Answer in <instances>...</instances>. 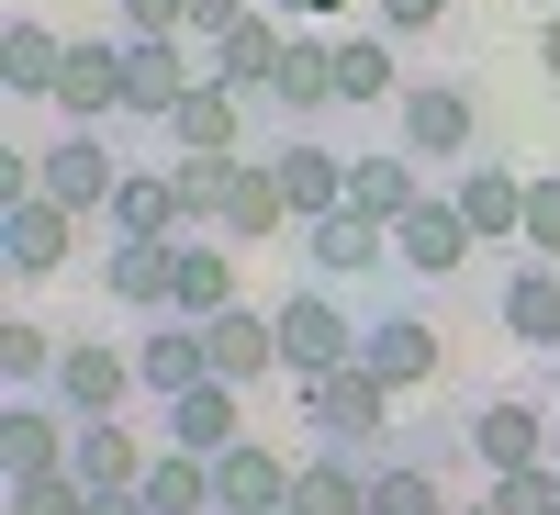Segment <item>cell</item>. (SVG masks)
<instances>
[{
	"label": "cell",
	"mask_w": 560,
	"mask_h": 515,
	"mask_svg": "<svg viewBox=\"0 0 560 515\" xmlns=\"http://www.w3.org/2000/svg\"><path fill=\"white\" fill-rule=\"evenodd\" d=\"M382 102H404V68H393V34L359 23L337 34V113H382Z\"/></svg>",
	"instance_id": "603a6c76"
},
{
	"label": "cell",
	"mask_w": 560,
	"mask_h": 515,
	"mask_svg": "<svg viewBox=\"0 0 560 515\" xmlns=\"http://www.w3.org/2000/svg\"><path fill=\"white\" fill-rule=\"evenodd\" d=\"M280 515H303V504H280Z\"/></svg>",
	"instance_id": "f6af8a7d"
},
{
	"label": "cell",
	"mask_w": 560,
	"mask_h": 515,
	"mask_svg": "<svg viewBox=\"0 0 560 515\" xmlns=\"http://www.w3.org/2000/svg\"><path fill=\"white\" fill-rule=\"evenodd\" d=\"M280 382H314V370H348L359 337H370V314L337 303V280H303V292H280Z\"/></svg>",
	"instance_id": "7a4b0ae2"
},
{
	"label": "cell",
	"mask_w": 560,
	"mask_h": 515,
	"mask_svg": "<svg viewBox=\"0 0 560 515\" xmlns=\"http://www.w3.org/2000/svg\"><path fill=\"white\" fill-rule=\"evenodd\" d=\"M292 504L303 515H370V459L359 448H314L292 471Z\"/></svg>",
	"instance_id": "83f0119b"
},
{
	"label": "cell",
	"mask_w": 560,
	"mask_h": 515,
	"mask_svg": "<svg viewBox=\"0 0 560 515\" xmlns=\"http://www.w3.org/2000/svg\"><path fill=\"white\" fill-rule=\"evenodd\" d=\"M292 34H303V23L258 0L247 23H224V34L202 45V79H224V90H247V102H269V90H280V57H292Z\"/></svg>",
	"instance_id": "277c9868"
},
{
	"label": "cell",
	"mask_w": 560,
	"mask_h": 515,
	"mask_svg": "<svg viewBox=\"0 0 560 515\" xmlns=\"http://www.w3.org/2000/svg\"><path fill=\"white\" fill-rule=\"evenodd\" d=\"M348 202H359L370 224H404L415 202H427V179H415L404 147H382V157H348Z\"/></svg>",
	"instance_id": "f546056e"
},
{
	"label": "cell",
	"mask_w": 560,
	"mask_h": 515,
	"mask_svg": "<svg viewBox=\"0 0 560 515\" xmlns=\"http://www.w3.org/2000/svg\"><path fill=\"white\" fill-rule=\"evenodd\" d=\"M57 113H68V124H102V113H124V34H90V45H68V68H57Z\"/></svg>",
	"instance_id": "ffe728a7"
},
{
	"label": "cell",
	"mask_w": 560,
	"mask_h": 515,
	"mask_svg": "<svg viewBox=\"0 0 560 515\" xmlns=\"http://www.w3.org/2000/svg\"><path fill=\"white\" fill-rule=\"evenodd\" d=\"M269 157H280V202H292V224H314V213L348 202V157H337V147L292 134V147H269Z\"/></svg>",
	"instance_id": "d4e9b609"
},
{
	"label": "cell",
	"mask_w": 560,
	"mask_h": 515,
	"mask_svg": "<svg viewBox=\"0 0 560 515\" xmlns=\"http://www.w3.org/2000/svg\"><path fill=\"white\" fill-rule=\"evenodd\" d=\"M370 515H448L427 459H370Z\"/></svg>",
	"instance_id": "d6a6232c"
},
{
	"label": "cell",
	"mask_w": 560,
	"mask_h": 515,
	"mask_svg": "<svg viewBox=\"0 0 560 515\" xmlns=\"http://www.w3.org/2000/svg\"><path fill=\"white\" fill-rule=\"evenodd\" d=\"M236 134H247V90H224V79H191V102L168 113V147H179V157H247Z\"/></svg>",
	"instance_id": "d6986e66"
},
{
	"label": "cell",
	"mask_w": 560,
	"mask_h": 515,
	"mask_svg": "<svg viewBox=\"0 0 560 515\" xmlns=\"http://www.w3.org/2000/svg\"><path fill=\"white\" fill-rule=\"evenodd\" d=\"M269 12H292V23H348V12H370V0H269Z\"/></svg>",
	"instance_id": "60d3db41"
},
{
	"label": "cell",
	"mask_w": 560,
	"mask_h": 515,
	"mask_svg": "<svg viewBox=\"0 0 560 515\" xmlns=\"http://www.w3.org/2000/svg\"><path fill=\"white\" fill-rule=\"evenodd\" d=\"M34 168H45V202H68V213H113V191H124V168H113V147L90 124H68Z\"/></svg>",
	"instance_id": "7c38bea8"
},
{
	"label": "cell",
	"mask_w": 560,
	"mask_h": 515,
	"mask_svg": "<svg viewBox=\"0 0 560 515\" xmlns=\"http://www.w3.org/2000/svg\"><path fill=\"white\" fill-rule=\"evenodd\" d=\"M560 414L538 403V393H482L471 414H459V437H471V459H482V471H516V459H549L560 437Z\"/></svg>",
	"instance_id": "8992f818"
},
{
	"label": "cell",
	"mask_w": 560,
	"mask_h": 515,
	"mask_svg": "<svg viewBox=\"0 0 560 515\" xmlns=\"http://www.w3.org/2000/svg\"><path fill=\"white\" fill-rule=\"evenodd\" d=\"M292 224V202H280V157H224V202H213V236L224 247H258Z\"/></svg>",
	"instance_id": "5bb4252c"
},
{
	"label": "cell",
	"mask_w": 560,
	"mask_h": 515,
	"mask_svg": "<svg viewBox=\"0 0 560 515\" xmlns=\"http://www.w3.org/2000/svg\"><path fill=\"white\" fill-rule=\"evenodd\" d=\"M224 303H247V292H236V247H224V236H179V280H168V314H179V325H213Z\"/></svg>",
	"instance_id": "44dd1931"
},
{
	"label": "cell",
	"mask_w": 560,
	"mask_h": 515,
	"mask_svg": "<svg viewBox=\"0 0 560 515\" xmlns=\"http://www.w3.org/2000/svg\"><path fill=\"white\" fill-rule=\"evenodd\" d=\"M135 493H147V515H213V459L202 448H158Z\"/></svg>",
	"instance_id": "4dcf8cb0"
},
{
	"label": "cell",
	"mask_w": 560,
	"mask_h": 515,
	"mask_svg": "<svg viewBox=\"0 0 560 515\" xmlns=\"http://www.w3.org/2000/svg\"><path fill=\"white\" fill-rule=\"evenodd\" d=\"M448 202L471 213V236L482 247H527V168H504V157H471L448 179Z\"/></svg>",
	"instance_id": "4fadbf2b"
},
{
	"label": "cell",
	"mask_w": 560,
	"mask_h": 515,
	"mask_svg": "<svg viewBox=\"0 0 560 515\" xmlns=\"http://www.w3.org/2000/svg\"><path fill=\"white\" fill-rule=\"evenodd\" d=\"M292 471H303L292 448H269V437H236V448L213 459V515H280V504H292Z\"/></svg>",
	"instance_id": "30bf717a"
},
{
	"label": "cell",
	"mask_w": 560,
	"mask_h": 515,
	"mask_svg": "<svg viewBox=\"0 0 560 515\" xmlns=\"http://www.w3.org/2000/svg\"><path fill=\"white\" fill-rule=\"evenodd\" d=\"M68 247H79V213L68 202H45V191L0 202V269H12V280H57Z\"/></svg>",
	"instance_id": "9c48e42d"
},
{
	"label": "cell",
	"mask_w": 560,
	"mask_h": 515,
	"mask_svg": "<svg viewBox=\"0 0 560 515\" xmlns=\"http://www.w3.org/2000/svg\"><path fill=\"white\" fill-rule=\"evenodd\" d=\"M45 393H57L68 414H124V393H147V382H135V359H113V348H68Z\"/></svg>",
	"instance_id": "484cf974"
},
{
	"label": "cell",
	"mask_w": 560,
	"mask_h": 515,
	"mask_svg": "<svg viewBox=\"0 0 560 515\" xmlns=\"http://www.w3.org/2000/svg\"><path fill=\"white\" fill-rule=\"evenodd\" d=\"M471 258H482V236H471V213H459L448 191H427V202L393 224V269L404 280H459Z\"/></svg>",
	"instance_id": "52a82bcc"
},
{
	"label": "cell",
	"mask_w": 560,
	"mask_h": 515,
	"mask_svg": "<svg viewBox=\"0 0 560 515\" xmlns=\"http://www.w3.org/2000/svg\"><path fill=\"white\" fill-rule=\"evenodd\" d=\"M90 482H79V459H45V471H12V515H79Z\"/></svg>",
	"instance_id": "e575fe53"
},
{
	"label": "cell",
	"mask_w": 560,
	"mask_h": 515,
	"mask_svg": "<svg viewBox=\"0 0 560 515\" xmlns=\"http://www.w3.org/2000/svg\"><path fill=\"white\" fill-rule=\"evenodd\" d=\"M448 515H493V504H448Z\"/></svg>",
	"instance_id": "ee69618b"
},
{
	"label": "cell",
	"mask_w": 560,
	"mask_h": 515,
	"mask_svg": "<svg viewBox=\"0 0 560 515\" xmlns=\"http://www.w3.org/2000/svg\"><path fill=\"white\" fill-rule=\"evenodd\" d=\"M549 459H560V448H549Z\"/></svg>",
	"instance_id": "bcb514c9"
},
{
	"label": "cell",
	"mask_w": 560,
	"mask_h": 515,
	"mask_svg": "<svg viewBox=\"0 0 560 515\" xmlns=\"http://www.w3.org/2000/svg\"><path fill=\"white\" fill-rule=\"evenodd\" d=\"M448 12H459V0H370V12H359V23H382L393 45H415V34H438Z\"/></svg>",
	"instance_id": "8d00e7d4"
},
{
	"label": "cell",
	"mask_w": 560,
	"mask_h": 515,
	"mask_svg": "<svg viewBox=\"0 0 560 515\" xmlns=\"http://www.w3.org/2000/svg\"><path fill=\"white\" fill-rule=\"evenodd\" d=\"M79 515H147V493H135V482H124V493H90Z\"/></svg>",
	"instance_id": "b9f144b4"
},
{
	"label": "cell",
	"mask_w": 560,
	"mask_h": 515,
	"mask_svg": "<svg viewBox=\"0 0 560 515\" xmlns=\"http://www.w3.org/2000/svg\"><path fill=\"white\" fill-rule=\"evenodd\" d=\"M538 68L560 79V0H549V23H538Z\"/></svg>",
	"instance_id": "7bdbcfd3"
},
{
	"label": "cell",
	"mask_w": 560,
	"mask_h": 515,
	"mask_svg": "<svg viewBox=\"0 0 560 515\" xmlns=\"http://www.w3.org/2000/svg\"><path fill=\"white\" fill-rule=\"evenodd\" d=\"M135 382H147L158 403H168V393H191V382H213V348H202V325L158 314V325H147V348H135Z\"/></svg>",
	"instance_id": "cb8c5ba5"
},
{
	"label": "cell",
	"mask_w": 560,
	"mask_h": 515,
	"mask_svg": "<svg viewBox=\"0 0 560 515\" xmlns=\"http://www.w3.org/2000/svg\"><path fill=\"white\" fill-rule=\"evenodd\" d=\"M57 68H68V45L34 12H12V34H0V90H12V102H57Z\"/></svg>",
	"instance_id": "f1b7e54d"
},
{
	"label": "cell",
	"mask_w": 560,
	"mask_h": 515,
	"mask_svg": "<svg viewBox=\"0 0 560 515\" xmlns=\"http://www.w3.org/2000/svg\"><path fill=\"white\" fill-rule=\"evenodd\" d=\"M113 34H191V0H113Z\"/></svg>",
	"instance_id": "74e56055"
},
{
	"label": "cell",
	"mask_w": 560,
	"mask_h": 515,
	"mask_svg": "<svg viewBox=\"0 0 560 515\" xmlns=\"http://www.w3.org/2000/svg\"><path fill=\"white\" fill-rule=\"evenodd\" d=\"M158 414H168V448H202V459H224L247 437V393L236 382H191V393H168Z\"/></svg>",
	"instance_id": "ac0fdd59"
},
{
	"label": "cell",
	"mask_w": 560,
	"mask_h": 515,
	"mask_svg": "<svg viewBox=\"0 0 560 515\" xmlns=\"http://www.w3.org/2000/svg\"><path fill=\"white\" fill-rule=\"evenodd\" d=\"M247 12H258V0H191V34H202V45H213V34H224V23H247Z\"/></svg>",
	"instance_id": "ab89813d"
},
{
	"label": "cell",
	"mask_w": 560,
	"mask_h": 515,
	"mask_svg": "<svg viewBox=\"0 0 560 515\" xmlns=\"http://www.w3.org/2000/svg\"><path fill=\"white\" fill-rule=\"evenodd\" d=\"M527 258H560V179H527Z\"/></svg>",
	"instance_id": "f35d334b"
},
{
	"label": "cell",
	"mask_w": 560,
	"mask_h": 515,
	"mask_svg": "<svg viewBox=\"0 0 560 515\" xmlns=\"http://www.w3.org/2000/svg\"><path fill=\"white\" fill-rule=\"evenodd\" d=\"M382 258H393V224H370L359 202H337V213L303 224V269H314V280H370Z\"/></svg>",
	"instance_id": "9a60e30c"
},
{
	"label": "cell",
	"mask_w": 560,
	"mask_h": 515,
	"mask_svg": "<svg viewBox=\"0 0 560 515\" xmlns=\"http://www.w3.org/2000/svg\"><path fill=\"white\" fill-rule=\"evenodd\" d=\"M68 459H79V482H90V493H124V482H147V448H135V426H124V414H79Z\"/></svg>",
	"instance_id": "4316f807"
},
{
	"label": "cell",
	"mask_w": 560,
	"mask_h": 515,
	"mask_svg": "<svg viewBox=\"0 0 560 515\" xmlns=\"http://www.w3.org/2000/svg\"><path fill=\"white\" fill-rule=\"evenodd\" d=\"M57 337H45V325L34 314H12V325H0V382H12V393H45V382H57Z\"/></svg>",
	"instance_id": "836d02e7"
},
{
	"label": "cell",
	"mask_w": 560,
	"mask_h": 515,
	"mask_svg": "<svg viewBox=\"0 0 560 515\" xmlns=\"http://www.w3.org/2000/svg\"><path fill=\"white\" fill-rule=\"evenodd\" d=\"M493 325L516 348H538V359H560V258H516L493 280Z\"/></svg>",
	"instance_id": "8fae6325"
},
{
	"label": "cell",
	"mask_w": 560,
	"mask_h": 515,
	"mask_svg": "<svg viewBox=\"0 0 560 515\" xmlns=\"http://www.w3.org/2000/svg\"><path fill=\"white\" fill-rule=\"evenodd\" d=\"M168 280H179V236H113L90 292H113V303H135V314H168Z\"/></svg>",
	"instance_id": "e0dca14e"
},
{
	"label": "cell",
	"mask_w": 560,
	"mask_h": 515,
	"mask_svg": "<svg viewBox=\"0 0 560 515\" xmlns=\"http://www.w3.org/2000/svg\"><path fill=\"white\" fill-rule=\"evenodd\" d=\"M191 34H124V113L135 124H168L179 102H191Z\"/></svg>",
	"instance_id": "ba28073f"
},
{
	"label": "cell",
	"mask_w": 560,
	"mask_h": 515,
	"mask_svg": "<svg viewBox=\"0 0 560 515\" xmlns=\"http://www.w3.org/2000/svg\"><path fill=\"white\" fill-rule=\"evenodd\" d=\"M359 370H370L382 393H427L438 370H448V348H438V325L415 314V303H382V314H370V337H359Z\"/></svg>",
	"instance_id": "5b68a950"
},
{
	"label": "cell",
	"mask_w": 560,
	"mask_h": 515,
	"mask_svg": "<svg viewBox=\"0 0 560 515\" xmlns=\"http://www.w3.org/2000/svg\"><path fill=\"white\" fill-rule=\"evenodd\" d=\"M482 504H493V515H560V459H516V471H493Z\"/></svg>",
	"instance_id": "d590c367"
},
{
	"label": "cell",
	"mask_w": 560,
	"mask_h": 515,
	"mask_svg": "<svg viewBox=\"0 0 560 515\" xmlns=\"http://www.w3.org/2000/svg\"><path fill=\"white\" fill-rule=\"evenodd\" d=\"M393 147L415 168H471V90L459 79H415L393 102Z\"/></svg>",
	"instance_id": "3957f363"
},
{
	"label": "cell",
	"mask_w": 560,
	"mask_h": 515,
	"mask_svg": "<svg viewBox=\"0 0 560 515\" xmlns=\"http://www.w3.org/2000/svg\"><path fill=\"white\" fill-rule=\"evenodd\" d=\"M202 348H213V382H280V314H258V303H224L213 325H202Z\"/></svg>",
	"instance_id": "2e32d148"
},
{
	"label": "cell",
	"mask_w": 560,
	"mask_h": 515,
	"mask_svg": "<svg viewBox=\"0 0 560 515\" xmlns=\"http://www.w3.org/2000/svg\"><path fill=\"white\" fill-rule=\"evenodd\" d=\"M269 113L280 124H314V113H337V34H292V57H280V90H269Z\"/></svg>",
	"instance_id": "7402d4cb"
},
{
	"label": "cell",
	"mask_w": 560,
	"mask_h": 515,
	"mask_svg": "<svg viewBox=\"0 0 560 515\" xmlns=\"http://www.w3.org/2000/svg\"><path fill=\"white\" fill-rule=\"evenodd\" d=\"M292 403H303V437H314V448H359V459H382L404 393H382V382L348 359V370H314V382H292Z\"/></svg>",
	"instance_id": "6da1fadb"
},
{
	"label": "cell",
	"mask_w": 560,
	"mask_h": 515,
	"mask_svg": "<svg viewBox=\"0 0 560 515\" xmlns=\"http://www.w3.org/2000/svg\"><path fill=\"white\" fill-rule=\"evenodd\" d=\"M113 236H179V179L168 168H124V191H113Z\"/></svg>",
	"instance_id": "1f68e13d"
}]
</instances>
